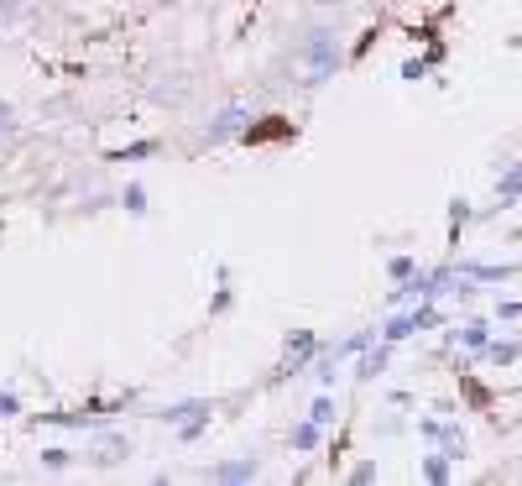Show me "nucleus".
Wrapping results in <instances>:
<instances>
[{
  "mask_svg": "<svg viewBox=\"0 0 522 486\" xmlns=\"http://www.w3.org/2000/svg\"><path fill=\"white\" fill-rule=\"evenodd\" d=\"M0 136H11V105L0 100Z\"/></svg>",
  "mask_w": 522,
  "mask_h": 486,
  "instance_id": "obj_3",
  "label": "nucleus"
},
{
  "mask_svg": "<svg viewBox=\"0 0 522 486\" xmlns=\"http://www.w3.org/2000/svg\"><path fill=\"white\" fill-rule=\"evenodd\" d=\"M241 121H246V110H225V116H219V126L210 131V142H219V136H230V131H241Z\"/></svg>",
  "mask_w": 522,
  "mask_h": 486,
  "instance_id": "obj_2",
  "label": "nucleus"
},
{
  "mask_svg": "<svg viewBox=\"0 0 522 486\" xmlns=\"http://www.w3.org/2000/svg\"><path fill=\"white\" fill-rule=\"evenodd\" d=\"M298 58H304L308 84H319V79H329V74L339 68V48H335V37H329V31H308L304 48H298Z\"/></svg>",
  "mask_w": 522,
  "mask_h": 486,
  "instance_id": "obj_1",
  "label": "nucleus"
},
{
  "mask_svg": "<svg viewBox=\"0 0 522 486\" xmlns=\"http://www.w3.org/2000/svg\"><path fill=\"white\" fill-rule=\"evenodd\" d=\"M313 5H345V0H313Z\"/></svg>",
  "mask_w": 522,
  "mask_h": 486,
  "instance_id": "obj_5",
  "label": "nucleus"
},
{
  "mask_svg": "<svg viewBox=\"0 0 522 486\" xmlns=\"http://www.w3.org/2000/svg\"><path fill=\"white\" fill-rule=\"evenodd\" d=\"M501 194H522V173H512V178H507V188H501Z\"/></svg>",
  "mask_w": 522,
  "mask_h": 486,
  "instance_id": "obj_4",
  "label": "nucleus"
}]
</instances>
